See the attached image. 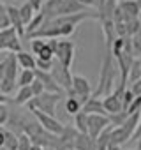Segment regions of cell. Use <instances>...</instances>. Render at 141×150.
I'll list each match as a JSON object with an SVG mask.
<instances>
[{"instance_id":"cell-1","label":"cell","mask_w":141,"mask_h":150,"mask_svg":"<svg viewBox=\"0 0 141 150\" xmlns=\"http://www.w3.org/2000/svg\"><path fill=\"white\" fill-rule=\"evenodd\" d=\"M63 97V92H42L39 96H34L28 103H27V108L32 111V110H39L42 113H48V115H53L55 117V111H56V104L58 101Z\"/></svg>"},{"instance_id":"cell-2","label":"cell","mask_w":141,"mask_h":150,"mask_svg":"<svg viewBox=\"0 0 141 150\" xmlns=\"http://www.w3.org/2000/svg\"><path fill=\"white\" fill-rule=\"evenodd\" d=\"M18 62H16V55L14 53H7L6 57V69H4V78L0 81V90L4 94L11 96L14 92V88L18 87Z\"/></svg>"},{"instance_id":"cell-3","label":"cell","mask_w":141,"mask_h":150,"mask_svg":"<svg viewBox=\"0 0 141 150\" xmlns=\"http://www.w3.org/2000/svg\"><path fill=\"white\" fill-rule=\"evenodd\" d=\"M111 50H108V55L104 57V64L101 69V78H99V87L97 90L92 94L94 97H101L109 94L111 90V83H113V58H111Z\"/></svg>"},{"instance_id":"cell-4","label":"cell","mask_w":141,"mask_h":150,"mask_svg":"<svg viewBox=\"0 0 141 150\" xmlns=\"http://www.w3.org/2000/svg\"><path fill=\"white\" fill-rule=\"evenodd\" d=\"M21 48V37L13 27L2 28L0 30V51H7V53H18Z\"/></svg>"},{"instance_id":"cell-5","label":"cell","mask_w":141,"mask_h":150,"mask_svg":"<svg viewBox=\"0 0 141 150\" xmlns=\"http://www.w3.org/2000/svg\"><path fill=\"white\" fill-rule=\"evenodd\" d=\"M69 96L76 97L81 104L92 96V87H90V81L85 78V76H80V74H74L73 76V85L67 90Z\"/></svg>"},{"instance_id":"cell-6","label":"cell","mask_w":141,"mask_h":150,"mask_svg":"<svg viewBox=\"0 0 141 150\" xmlns=\"http://www.w3.org/2000/svg\"><path fill=\"white\" fill-rule=\"evenodd\" d=\"M49 72H51L53 80L58 83V87H60L63 92H67V90L70 88V85H73V74H70L69 67L62 65V64H60L55 57H53V64H51Z\"/></svg>"},{"instance_id":"cell-7","label":"cell","mask_w":141,"mask_h":150,"mask_svg":"<svg viewBox=\"0 0 141 150\" xmlns=\"http://www.w3.org/2000/svg\"><path fill=\"white\" fill-rule=\"evenodd\" d=\"M74 51H76V46H74L73 41H67V39L56 41L55 58H56L62 65H65V67L70 69V64H73V60H74Z\"/></svg>"},{"instance_id":"cell-8","label":"cell","mask_w":141,"mask_h":150,"mask_svg":"<svg viewBox=\"0 0 141 150\" xmlns=\"http://www.w3.org/2000/svg\"><path fill=\"white\" fill-rule=\"evenodd\" d=\"M32 113H34V117H35V120L39 122V125L44 129V131H48V132H51V134H62V131H63V124L56 118V117H53V115H48V113H42V111H39V110H32Z\"/></svg>"},{"instance_id":"cell-9","label":"cell","mask_w":141,"mask_h":150,"mask_svg":"<svg viewBox=\"0 0 141 150\" xmlns=\"http://www.w3.org/2000/svg\"><path fill=\"white\" fill-rule=\"evenodd\" d=\"M109 117L108 115H101V113H90L87 118V134L94 139H97V136L109 125Z\"/></svg>"},{"instance_id":"cell-10","label":"cell","mask_w":141,"mask_h":150,"mask_svg":"<svg viewBox=\"0 0 141 150\" xmlns=\"http://www.w3.org/2000/svg\"><path fill=\"white\" fill-rule=\"evenodd\" d=\"M34 72H35V78L42 83V87H44L46 92H63V90L58 87V83L53 80V76H51V72H49V71L34 69Z\"/></svg>"},{"instance_id":"cell-11","label":"cell","mask_w":141,"mask_h":150,"mask_svg":"<svg viewBox=\"0 0 141 150\" xmlns=\"http://www.w3.org/2000/svg\"><path fill=\"white\" fill-rule=\"evenodd\" d=\"M6 11H7V18H9V25L18 32L20 37H25V25L21 21V16H20V9L14 7V6H6Z\"/></svg>"},{"instance_id":"cell-12","label":"cell","mask_w":141,"mask_h":150,"mask_svg":"<svg viewBox=\"0 0 141 150\" xmlns=\"http://www.w3.org/2000/svg\"><path fill=\"white\" fill-rule=\"evenodd\" d=\"M73 148L74 150H97V145H95V139L90 138L87 132H78L73 141Z\"/></svg>"},{"instance_id":"cell-13","label":"cell","mask_w":141,"mask_h":150,"mask_svg":"<svg viewBox=\"0 0 141 150\" xmlns=\"http://www.w3.org/2000/svg\"><path fill=\"white\" fill-rule=\"evenodd\" d=\"M81 111H83V113H87V115H90V113L108 115V113H106V110H104V106H102V101H101L99 97H94V96H90V97L81 104Z\"/></svg>"},{"instance_id":"cell-14","label":"cell","mask_w":141,"mask_h":150,"mask_svg":"<svg viewBox=\"0 0 141 150\" xmlns=\"http://www.w3.org/2000/svg\"><path fill=\"white\" fill-rule=\"evenodd\" d=\"M101 23H102V32H104L106 46H108V50H111V44H113V41L118 37V35H116L115 23H113V20H111V18H104V20H101Z\"/></svg>"},{"instance_id":"cell-15","label":"cell","mask_w":141,"mask_h":150,"mask_svg":"<svg viewBox=\"0 0 141 150\" xmlns=\"http://www.w3.org/2000/svg\"><path fill=\"white\" fill-rule=\"evenodd\" d=\"M120 11L123 13V16H125V20H130V18H137L139 16V11H141V7L137 6V2L136 0H123V2H120Z\"/></svg>"},{"instance_id":"cell-16","label":"cell","mask_w":141,"mask_h":150,"mask_svg":"<svg viewBox=\"0 0 141 150\" xmlns=\"http://www.w3.org/2000/svg\"><path fill=\"white\" fill-rule=\"evenodd\" d=\"M102 106H104L106 113H116V111L123 110L122 108V99L116 97L115 94H106L104 99H102Z\"/></svg>"},{"instance_id":"cell-17","label":"cell","mask_w":141,"mask_h":150,"mask_svg":"<svg viewBox=\"0 0 141 150\" xmlns=\"http://www.w3.org/2000/svg\"><path fill=\"white\" fill-rule=\"evenodd\" d=\"M14 55H16V62H18V65L21 69H35V57H34V53H27V51L20 50Z\"/></svg>"},{"instance_id":"cell-18","label":"cell","mask_w":141,"mask_h":150,"mask_svg":"<svg viewBox=\"0 0 141 150\" xmlns=\"http://www.w3.org/2000/svg\"><path fill=\"white\" fill-rule=\"evenodd\" d=\"M32 97H34V94H32L30 85H27V87H18V94H16V97L13 99V103L18 104V106H23V104H27Z\"/></svg>"},{"instance_id":"cell-19","label":"cell","mask_w":141,"mask_h":150,"mask_svg":"<svg viewBox=\"0 0 141 150\" xmlns=\"http://www.w3.org/2000/svg\"><path fill=\"white\" fill-rule=\"evenodd\" d=\"M42 21H44V14L41 13V11H37V14H34V18L27 23V27H25V37H28L32 32H35L41 25H42Z\"/></svg>"},{"instance_id":"cell-20","label":"cell","mask_w":141,"mask_h":150,"mask_svg":"<svg viewBox=\"0 0 141 150\" xmlns=\"http://www.w3.org/2000/svg\"><path fill=\"white\" fill-rule=\"evenodd\" d=\"M34 80H35V72H34V69H23V71L18 74V81H16V85H18V87H27V85H30Z\"/></svg>"},{"instance_id":"cell-21","label":"cell","mask_w":141,"mask_h":150,"mask_svg":"<svg viewBox=\"0 0 141 150\" xmlns=\"http://www.w3.org/2000/svg\"><path fill=\"white\" fill-rule=\"evenodd\" d=\"M20 9V16H21V21H23V25L27 27V23L34 18V14H35V9L32 7V4L30 2H25L21 7H18Z\"/></svg>"},{"instance_id":"cell-22","label":"cell","mask_w":141,"mask_h":150,"mask_svg":"<svg viewBox=\"0 0 141 150\" xmlns=\"http://www.w3.org/2000/svg\"><path fill=\"white\" fill-rule=\"evenodd\" d=\"M87 118H88V115L83 113L81 110L74 115V129L78 132H87Z\"/></svg>"},{"instance_id":"cell-23","label":"cell","mask_w":141,"mask_h":150,"mask_svg":"<svg viewBox=\"0 0 141 150\" xmlns=\"http://www.w3.org/2000/svg\"><path fill=\"white\" fill-rule=\"evenodd\" d=\"M4 148L7 150H16L18 148V134L6 129V138H4Z\"/></svg>"},{"instance_id":"cell-24","label":"cell","mask_w":141,"mask_h":150,"mask_svg":"<svg viewBox=\"0 0 141 150\" xmlns=\"http://www.w3.org/2000/svg\"><path fill=\"white\" fill-rule=\"evenodd\" d=\"M80 110H81V103H80L76 97L69 96V97L65 99V111H67L69 115H76Z\"/></svg>"},{"instance_id":"cell-25","label":"cell","mask_w":141,"mask_h":150,"mask_svg":"<svg viewBox=\"0 0 141 150\" xmlns=\"http://www.w3.org/2000/svg\"><path fill=\"white\" fill-rule=\"evenodd\" d=\"M137 78H141V60H132V64L129 67V76H127V80L132 83Z\"/></svg>"},{"instance_id":"cell-26","label":"cell","mask_w":141,"mask_h":150,"mask_svg":"<svg viewBox=\"0 0 141 150\" xmlns=\"http://www.w3.org/2000/svg\"><path fill=\"white\" fill-rule=\"evenodd\" d=\"M30 145H32V139L27 132H20L18 134V148L16 150H30Z\"/></svg>"},{"instance_id":"cell-27","label":"cell","mask_w":141,"mask_h":150,"mask_svg":"<svg viewBox=\"0 0 141 150\" xmlns=\"http://www.w3.org/2000/svg\"><path fill=\"white\" fill-rule=\"evenodd\" d=\"M127 118V111L125 110H120L116 113H109V122H113V125H122Z\"/></svg>"},{"instance_id":"cell-28","label":"cell","mask_w":141,"mask_h":150,"mask_svg":"<svg viewBox=\"0 0 141 150\" xmlns=\"http://www.w3.org/2000/svg\"><path fill=\"white\" fill-rule=\"evenodd\" d=\"M53 57H55V55H53V48H51L48 42H46V44L41 48V51L37 53V58H42V60H53Z\"/></svg>"},{"instance_id":"cell-29","label":"cell","mask_w":141,"mask_h":150,"mask_svg":"<svg viewBox=\"0 0 141 150\" xmlns=\"http://www.w3.org/2000/svg\"><path fill=\"white\" fill-rule=\"evenodd\" d=\"M132 44V55H141V28L134 34V41H130Z\"/></svg>"},{"instance_id":"cell-30","label":"cell","mask_w":141,"mask_h":150,"mask_svg":"<svg viewBox=\"0 0 141 150\" xmlns=\"http://www.w3.org/2000/svg\"><path fill=\"white\" fill-rule=\"evenodd\" d=\"M141 110V96H134V99H132V103L127 106V115H132V113H136V111H139Z\"/></svg>"},{"instance_id":"cell-31","label":"cell","mask_w":141,"mask_h":150,"mask_svg":"<svg viewBox=\"0 0 141 150\" xmlns=\"http://www.w3.org/2000/svg\"><path fill=\"white\" fill-rule=\"evenodd\" d=\"M44 44H46V39H42V37H34V39H32V42H30V50H32V53H34V55H37Z\"/></svg>"},{"instance_id":"cell-32","label":"cell","mask_w":141,"mask_h":150,"mask_svg":"<svg viewBox=\"0 0 141 150\" xmlns=\"http://www.w3.org/2000/svg\"><path fill=\"white\" fill-rule=\"evenodd\" d=\"M7 27H11L9 25V18H7V11H6L4 4H0V30L7 28Z\"/></svg>"},{"instance_id":"cell-33","label":"cell","mask_w":141,"mask_h":150,"mask_svg":"<svg viewBox=\"0 0 141 150\" xmlns=\"http://www.w3.org/2000/svg\"><path fill=\"white\" fill-rule=\"evenodd\" d=\"M132 99H134V94H132V90H130V88L123 90V94H122V108H123V110H127V106L132 103Z\"/></svg>"},{"instance_id":"cell-34","label":"cell","mask_w":141,"mask_h":150,"mask_svg":"<svg viewBox=\"0 0 141 150\" xmlns=\"http://www.w3.org/2000/svg\"><path fill=\"white\" fill-rule=\"evenodd\" d=\"M9 118V104H0V125H6Z\"/></svg>"},{"instance_id":"cell-35","label":"cell","mask_w":141,"mask_h":150,"mask_svg":"<svg viewBox=\"0 0 141 150\" xmlns=\"http://www.w3.org/2000/svg\"><path fill=\"white\" fill-rule=\"evenodd\" d=\"M51 64H53V60L35 58V69H41V71H49V69H51Z\"/></svg>"},{"instance_id":"cell-36","label":"cell","mask_w":141,"mask_h":150,"mask_svg":"<svg viewBox=\"0 0 141 150\" xmlns=\"http://www.w3.org/2000/svg\"><path fill=\"white\" fill-rule=\"evenodd\" d=\"M30 88H32V94H34V96H39V94H42V92H44V87H42V83H41L37 78L30 83Z\"/></svg>"},{"instance_id":"cell-37","label":"cell","mask_w":141,"mask_h":150,"mask_svg":"<svg viewBox=\"0 0 141 150\" xmlns=\"http://www.w3.org/2000/svg\"><path fill=\"white\" fill-rule=\"evenodd\" d=\"M132 94L134 96H141V78H137L136 81H132Z\"/></svg>"},{"instance_id":"cell-38","label":"cell","mask_w":141,"mask_h":150,"mask_svg":"<svg viewBox=\"0 0 141 150\" xmlns=\"http://www.w3.org/2000/svg\"><path fill=\"white\" fill-rule=\"evenodd\" d=\"M28 2L32 4V7H34V9H35V13H37V11H41V6H42L44 0H28Z\"/></svg>"},{"instance_id":"cell-39","label":"cell","mask_w":141,"mask_h":150,"mask_svg":"<svg viewBox=\"0 0 141 150\" xmlns=\"http://www.w3.org/2000/svg\"><path fill=\"white\" fill-rule=\"evenodd\" d=\"M9 103H11L9 96H7V94H4L2 90H0V104H9Z\"/></svg>"},{"instance_id":"cell-40","label":"cell","mask_w":141,"mask_h":150,"mask_svg":"<svg viewBox=\"0 0 141 150\" xmlns=\"http://www.w3.org/2000/svg\"><path fill=\"white\" fill-rule=\"evenodd\" d=\"M4 69H6V58L0 60V81H2V78H4Z\"/></svg>"},{"instance_id":"cell-41","label":"cell","mask_w":141,"mask_h":150,"mask_svg":"<svg viewBox=\"0 0 141 150\" xmlns=\"http://www.w3.org/2000/svg\"><path fill=\"white\" fill-rule=\"evenodd\" d=\"M4 138H6V129L0 125V146H4Z\"/></svg>"},{"instance_id":"cell-42","label":"cell","mask_w":141,"mask_h":150,"mask_svg":"<svg viewBox=\"0 0 141 150\" xmlns=\"http://www.w3.org/2000/svg\"><path fill=\"white\" fill-rule=\"evenodd\" d=\"M30 150H44V146H41V145H37V143H32V145H30Z\"/></svg>"},{"instance_id":"cell-43","label":"cell","mask_w":141,"mask_h":150,"mask_svg":"<svg viewBox=\"0 0 141 150\" xmlns=\"http://www.w3.org/2000/svg\"><path fill=\"white\" fill-rule=\"evenodd\" d=\"M106 150H120V146H118V145H108Z\"/></svg>"},{"instance_id":"cell-44","label":"cell","mask_w":141,"mask_h":150,"mask_svg":"<svg viewBox=\"0 0 141 150\" xmlns=\"http://www.w3.org/2000/svg\"><path fill=\"white\" fill-rule=\"evenodd\" d=\"M7 57V51H0V60H4Z\"/></svg>"},{"instance_id":"cell-45","label":"cell","mask_w":141,"mask_h":150,"mask_svg":"<svg viewBox=\"0 0 141 150\" xmlns=\"http://www.w3.org/2000/svg\"><path fill=\"white\" fill-rule=\"evenodd\" d=\"M62 150H74V148H62Z\"/></svg>"},{"instance_id":"cell-46","label":"cell","mask_w":141,"mask_h":150,"mask_svg":"<svg viewBox=\"0 0 141 150\" xmlns=\"http://www.w3.org/2000/svg\"><path fill=\"white\" fill-rule=\"evenodd\" d=\"M139 21H141V11H139Z\"/></svg>"}]
</instances>
